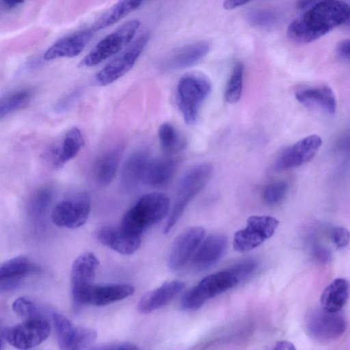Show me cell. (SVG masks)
Listing matches in <instances>:
<instances>
[{"instance_id": "e0dca14e", "label": "cell", "mask_w": 350, "mask_h": 350, "mask_svg": "<svg viewBox=\"0 0 350 350\" xmlns=\"http://www.w3.org/2000/svg\"><path fill=\"white\" fill-rule=\"evenodd\" d=\"M228 246L225 235L213 234L200 243L191 260L193 268L204 271L214 265L224 254Z\"/></svg>"}, {"instance_id": "4fadbf2b", "label": "cell", "mask_w": 350, "mask_h": 350, "mask_svg": "<svg viewBox=\"0 0 350 350\" xmlns=\"http://www.w3.org/2000/svg\"><path fill=\"white\" fill-rule=\"evenodd\" d=\"M148 40L149 35L142 34L129 48L97 73L96 83L100 85H107L123 77L133 68Z\"/></svg>"}, {"instance_id": "f35d334b", "label": "cell", "mask_w": 350, "mask_h": 350, "mask_svg": "<svg viewBox=\"0 0 350 350\" xmlns=\"http://www.w3.org/2000/svg\"><path fill=\"white\" fill-rule=\"evenodd\" d=\"M96 349H104V350H111V349H138L139 347L135 344L129 342H114L111 344L103 345L98 347H95Z\"/></svg>"}, {"instance_id": "836d02e7", "label": "cell", "mask_w": 350, "mask_h": 350, "mask_svg": "<svg viewBox=\"0 0 350 350\" xmlns=\"http://www.w3.org/2000/svg\"><path fill=\"white\" fill-rule=\"evenodd\" d=\"M288 185L284 181H278L268 185L262 192L263 200L269 205L280 203L284 198Z\"/></svg>"}, {"instance_id": "9c48e42d", "label": "cell", "mask_w": 350, "mask_h": 350, "mask_svg": "<svg viewBox=\"0 0 350 350\" xmlns=\"http://www.w3.org/2000/svg\"><path fill=\"white\" fill-rule=\"evenodd\" d=\"M279 226V221L269 215H252L247 226L237 231L233 238L232 246L239 252H246L261 245L271 238Z\"/></svg>"}, {"instance_id": "6da1fadb", "label": "cell", "mask_w": 350, "mask_h": 350, "mask_svg": "<svg viewBox=\"0 0 350 350\" xmlns=\"http://www.w3.org/2000/svg\"><path fill=\"white\" fill-rule=\"evenodd\" d=\"M349 5L342 0H323L292 21L287 36L294 42H311L349 21Z\"/></svg>"}, {"instance_id": "1f68e13d", "label": "cell", "mask_w": 350, "mask_h": 350, "mask_svg": "<svg viewBox=\"0 0 350 350\" xmlns=\"http://www.w3.org/2000/svg\"><path fill=\"white\" fill-rule=\"evenodd\" d=\"M53 200V192L49 188H42L36 191L29 200L28 213L33 219L42 218Z\"/></svg>"}, {"instance_id": "bcb514c9", "label": "cell", "mask_w": 350, "mask_h": 350, "mask_svg": "<svg viewBox=\"0 0 350 350\" xmlns=\"http://www.w3.org/2000/svg\"><path fill=\"white\" fill-rule=\"evenodd\" d=\"M25 0H3L4 3L9 7H14L22 3Z\"/></svg>"}, {"instance_id": "83f0119b", "label": "cell", "mask_w": 350, "mask_h": 350, "mask_svg": "<svg viewBox=\"0 0 350 350\" xmlns=\"http://www.w3.org/2000/svg\"><path fill=\"white\" fill-rule=\"evenodd\" d=\"M349 293V282L345 278H336L323 291L321 308L328 312L340 311L348 299Z\"/></svg>"}, {"instance_id": "ba28073f", "label": "cell", "mask_w": 350, "mask_h": 350, "mask_svg": "<svg viewBox=\"0 0 350 350\" xmlns=\"http://www.w3.org/2000/svg\"><path fill=\"white\" fill-rule=\"evenodd\" d=\"M308 334L321 342L338 339L347 328L345 316L340 312H328L321 308L311 310L306 319Z\"/></svg>"}, {"instance_id": "e575fe53", "label": "cell", "mask_w": 350, "mask_h": 350, "mask_svg": "<svg viewBox=\"0 0 350 350\" xmlns=\"http://www.w3.org/2000/svg\"><path fill=\"white\" fill-rule=\"evenodd\" d=\"M12 310L19 317L25 319L41 317L37 306L25 297H18L12 304Z\"/></svg>"}, {"instance_id": "74e56055", "label": "cell", "mask_w": 350, "mask_h": 350, "mask_svg": "<svg viewBox=\"0 0 350 350\" xmlns=\"http://www.w3.org/2000/svg\"><path fill=\"white\" fill-rule=\"evenodd\" d=\"M331 238L337 248L342 249L349 244V232L345 228L336 227L332 230Z\"/></svg>"}, {"instance_id": "5b68a950", "label": "cell", "mask_w": 350, "mask_h": 350, "mask_svg": "<svg viewBox=\"0 0 350 350\" xmlns=\"http://www.w3.org/2000/svg\"><path fill=\"white\" fill-rule=\"evenodd\" d=\"M239 283L230 269L208 275L183 295L180 308L185 311L196 310L210 299L231 289Z\"/></svg>"}, {"instance_id": "4316f807", "label": "cell", "mask_w": 350, "mask_h": 350, "mask_svg": "<svg viewBox=\"0 0 350 350\" xmlns=\"http://www.w3.org/2000/svg\"><path fill=\"white\" fill-rule=\"evenodd\" d=\"M123 151V144H118L99 156L94 166V176L98 184L107 186L113 181Z\"/></svg>"}, {"instance_id": "d590c367", "label": "cell", "mask_w": 350, "mask_h": 350, "mask_svg": "<svg viewBox=\"0 0 350 350\" xmlns=\"http://www.w3.org/2000/svg\"><path fill=\"white\" fill-rule=\"evenodd\" d=\"M258 263L254 259L241 261L229 269L237 277L239 282L250 278L256 271Z\"/></svg>"}, {"instance_id": "ee69618b", "label": "cell", "mask_w": 350, "mask_h": 350, "mask_svg": "<svg viewBox=\"0 0 350 350\" xmlns=\"http://www.w3.org/2000/svg\"><path fill=\"white\" fill-rule=\"evenodd\" d=\"M273 349H281V350H295L296 349L294 345L287 340H280L278 341L273 347Z\"/></svg>"}, {"instance_id": "603a6c76", "label": "cell", "mask_w": 350, "mask_h": 350, "mask_svg": "<svg viewBox=\"0 0 350 350\" xmlns=\"http://www.w3.org/2000/svg\"><path fill=\"white\" fill-rule=\"evenodd\" d=\"M148 161V154L144 150L133 152L126 159L122 165L120 176V184L122 189L132 191L144 183Z\"/></svg>"}, {"instance_id": "8fae6325", "label": "cell", "mask_w": 350, "mask_h": 350, "mask_svg": "<svg viewBox=\"0 0 350 350\" xmlns=\"http://www.w3.org/2000/svg\"><path fill=\"white\" fill-rule=\"evenodd\" d=\"M91 201L86 193H77L57 203L51 213V219L59 227L75 229L88 220Z\"/></svg>"}, {"instance_id": "9a60e30c", "label": "cell", "mask_w": 350, "mask_h": 350, "mask_svg": "<svg viewBox=\"0 0 350 350\" xmlns=\"http://www.w3.org/2000/svg\"><path fill=\"white\" fill-rule=\"evenodd\" d=\"M204 235L202 227L193 226L177 237L168 256L169 268L172 271L182 269L203 241Z\"/></svg>"}, {"instance_id": "7c38bea8", "label": "cell", "mask_w": 350, "mask_h": 350, "mask_svg": "<svg viewBox=\"0 0 350 350\" xmlns=\"http://www.w3.org/2000/svg\"><path fill=\"white\" fill-rule=\"evenodd\" d=\"M52 319L61 349H85L96 339V330L90 327L76 325L62 314L54 312L52 314Z\"/></svg>"}, {"instance_id": "3957f363", "label": "cell", "mask_w": 350, "mask_h": 350, "mask_svg": "<svg viewBox=\"0 0 350 350\" xmlns=\"http://www.w3.org/2000/svg\"><path fill=\"white\" fill-rule=\"evenodd\" d=\"M211 90L210 79L200 72L187 73L180 79L176 90L177 103L187 125L196 122L200 107Z\"/></svg>"}, {"instance_id": "60d3db41", "label": "cell", "mask_w": 350, "mask_h": 350, "mask_svg": "<svg viewBox=\"0 0 350 350\" xmlns=\"http://www.w3.org/2000/svg\"><path fill=\"white\" fill-rule=\"evenodd\" d=\"M79 95L80 91L79 90H76L68 95L58 103L57 106L58 111L66 109L79 97Z\"/></svg>"}, {"instance_id": "7a4b0ae2", "label": "cell", "mask_w": 350, "mask_h": 350, "mask_svg": "<svg viewBox=\"0 0 350 350\" xmlns=\"http://www.w3.org/2000/svg\"><path fill=\"white\" fill-rule=\"evenodd\" d=\"M170 206L166 195L158 192L145 194L125 213L120 227L131 234L140 237L166 216Z\"/></svg>"}, {"instance_id": "52a82bcc", "label": "cell", "mask_w": 350, "mask_h": 350, "mask_svg": "<svg viewBox=\"0 0 350 350\" xmlns=\"http://www.w3.org/2000/svg\"><path fill=\"white\" fill-rule=\"evenodd\" d=\"M99 261L91 252H85L73 262L70 274V286L72 307L75 312L85 306L88 292L94 285L93 282Z\"/></svg>"}, {"instance_id": "5bb4252c", "label": "cell", "mask_w": 350, "mask_h": 350, "mask_svg": "<svg viewBox=\"0 0 350 350\" xmlns=\"http://www.w3.org/2000/svg\"><path fill=\"white\" fill-rule=\"evenodd\" d=\"M322 144L317 135L307 136L284 149L275 159L273 168L281 172L299 167L311 160Z\"/></svg>"}, {"instance_id": "44dd1931", "label": "cell", "mask_w": 350, "mask_h": 350, "mask_svg": "<svg viewBox=\"0 0 350 350\" xmlns=\"http://www.w3.org/2000/svg\"><path fill=\"white\" fill-rule=\"evenodd\" d=\"M83 144L81 132L78 128L73 127L67 131L59 144L47 151L46 157L55 168L62 167L77 156Z\"/></svg>"}, {"instance_id": "d6a6232c", "label": "cell", "mask_w": 350, "mask_h": 350, "mask_svg": "<svg viewBox=\"0 0 350 350\" xmlns=\"http://www.w3.org/2000/svg\"><path fill=\"white\" fill-rule=\"evenodd\" d=\"M243 64L241 62L237 63L232 69L225 92V99L228 103L233 104L239 100L243 86Z\"/></svg>"}, {"instance_id": "f1b7e54d", "label": "cell", "mask_w": 350, "mask_h": 350, "mask_svg": "<svg viewBox=\"0 0 350 350\" xmlns=\"http://www.w3.org/2000/svg\"><path fill=\"white\" fill-rule=\"evenodd\" d=\"M144 1L145 0H119L101 15L93 24L91 30L98 31L114 25L137 9Z\"/></svg>"}, {"instance_id": "b9f144b4", "label": "cell", "mask_w": 350, "mask_h": 350, "mask_svg": "<svg viewBox=\"0 0 350 350\" xmlns=\"http://www.w3.org/2000/svg\"><path fill=\"white\" fill-rule=\"evenodd\" d=\"M314 254L321 262H329L332 258L330 251L325 247L317 245L314 248Z\"/></svg>"}, {"instance_id": "7dc6e473", "label": "cell", "mask_w": 350, "mask_h": 350, "mask_svg": "<svg viewBox=\"0 0 350 350\" xmlns=\"http://www.w3.org/2000/svg\"><path fill=\"white\" fill-rule=\"evenodd\" d=\"M4 337L3 334L0 332V349L3 348V346L4 345Z\"/></svg>"}, {"instance_id": "7402d4cb", "label": "cell", "mask_w": 350, "mask_h": 350, "mask_svg": "<svg viewBox=\"0 0 350 350\" xmlns=\"http://www.w3.org/2000/svg\"><path fill=\"white\" fill-rule=\"evenodd\" d=\"M92 37V31L86 29L66 36L49 47L44 55L46 60L73 57L79 55Z\"/></svg>"}, {"instance_id": "8d00e7d4", "label": "cell", "mask_w": 350, "mask_h": 350, "mask_svg": "<svg viewBox=\"0 0 350 350\" xmlns=\"http://www.w3.org/2000/svg\"><path fill=\"white\" fill-rule=\"evenodd\" d=\"M249 23L256 27H265L271 24L275 20L273 13L267 10H256L247 14Z\"/></svg>"}, {"instance_id": "2e32d148", "label": "cell", "mask_w": 350, "mask_h": 350, "mask_svg": "<svg viewBox=\"0 0 350 350\" xmlns=\"http://www.w3.org/2000/svg\"><path fill=\"white\" fill-rule=\"evenodd\" d=\"M39 271L40 268L25 256H16L0 263V293L17 288L28 276Z\"/></svg>"}, {"instance_id": "484cf974", "label": "cell", "mask_w": 350, "mask_h": 350, "mask_svg": "<svg viewBox=\"0 0 350 350\" xmlns=\"http://www.w3.org/2000/svg\"><path fill=\"white\" fill-rule=\"evenodd\" d=\"M210 49L209 43L204 40L187 44L174 53L165 62V67L168 70L191 67L200 62Z\"/></svg>"}, {"instance_id": "30bf717a", "label": "cell", "mask_w": 350, "mask_h": 350, "mask_svg": "<svg viewBox=\"0 0 350 350\" xmlns=\"http://www.w3.org/2000/svg\"><path fill=\"white\" fill-rule=\"evenodd\" d=\"M51 326L42 317L25 319L19 324L7 328L3 333L4 339L12 346L20 349L34 347L49 336Z\"/></svg>"}, {"instance_id": "d4e9b609", "label": "cell", "mask_w": 350, "mask_h": 350, "mask_svg": "<svg viewBox=\"0 0 350 350\" xmlns=\"http://www.w3.org/2000/svg\"><path fill=\"white\" fill-rule=\"evenodd\" d=\"M178 166V160L170 155L149 160L144 183L153 187L165 186L174 176Z\"/></svg>"}, {"instance_id": "cb8c5ba5", "label": "cell", "mask_w": 350, "mask_h": 350, "mask_svg": "<svg viewBox=\"0 0 350 350\" xmlns=\"http://www.w3.org/2000/svg\"><path fill=\"white\" fill-rule=\"evenodd\" d=\"M135 292V288L128 284L93 285L87 293L85 305L105 306L124 299Z\"/></svg>"}, {"instance_id": "4dcf8cb0", "label": "cell", "mask_w": 350, "mask_h": 350, "mask_svg": "<svg viewBox=\"0 0 350 350\" xmlns=\"http://www.w3.org/2000/svg\"><path fill=\"white\" fill-rule=\"evenodd\" d=\"M31 92L21 90L12 92L0 98V119L12 112L26 107L31 98Z\"/></svg>"}, {"instance_id": "7bdbcfd3", "label": "cell", "mask_w": 350, "mask_h": 350, "mask_svg": "<svg viewBox=\"0 0 350 350\" xmlns=\"http://www.w3.org/2000/svg\"><path fill=\"white\" fill-rule=\"evenodd\" d=\"M252 0H224L223 6L226 10H233Z\"/></svg>"}, {"instance_id": "f6af8a7d", "label": "cell", "mask_w": 350, "mask_h": 350, "mask_svg": "<svg viewBox=\"0 0 350 350\" xmlns=\"http://www.w3.org/2000/svg\"><path fill=\"white\" fill-rule=\"evenodd\" d=\"M316 1L317 0H297L296 7L299 10H305Z\"/></svg>"}, {"instance_id": "f546056e", "label": "cell", "mask_w": 350, "mask_h": 350, "mask_svg": "<svg viewBox=\"0 0 350 350\" xmlns=\"http://www.w3.org/2000/svg\"><path fill=\"white\" fill-rule=\"evenodd\" d=\"M158 136L161 147L167 155L178 153L187 146L185 139L170 122H164L160 125Z\"/></svg>"}, {"instance_id": "d6986e66", "label": "cell", "mask_w": 350, "mask_h": 350, "mask_svg": "<svg viewBox=\"0 0 350 350\" xmlns=\"http://www.w3.org/2000/svg\"><path fill=\"white\" fill-rule=\"evenodd\" d=\"M296 99L303 105L319 109L328 115L336 110V99L333 90L327 85L307 87L298 90Z\"/></svg>"}, {"instance_id": "ffe728a7", "label": "cell", "mask_w": 350, "mask_h": 350, "mask_svg": "<svg viewBox=\"0 0 350 350\" xmlns=\"http://www.w3.org/2000/svg\"><path fill=\"white\" fill-rule=\"evenodd\" d=\"M96 237L103 245L122 254H132L141 245L140 237L131 234L121 227H102L98 231Z\"/></svg>"}, {"instance_id": "277c9868", "label": "cell", "mask_w": 350, "mask_h": 350, "mask_svg": "<svg viewBox=\"0 0 350 350\" xmlns=\"http://www.w3.org/2000/svg\"><path fill=\"white\" fill-rule=\"evenodd\" d=\"M212 173L213 166L202 163L189 169L180 179L173 208L163 228L165 234L175 226L190 201L206 186Z\"/></svg>"}, {"instance_id": "ab89813d", "label": "cell", "mask_w": 350, "mask_h": 350, "mask_svg": "<svg viewBox=\"0 0 350 350\" xmlns=\"http://www.w3.org/2000/svg\"><path fill=\"white\" fill-rule=\"evenodd\" d=\"M350 42L349 39L341 40L336 46V53L338 56L345 61L349 60Z\"/></svg>"}, {"instance_id": "8992f818", "label": "cell", "mask_w": 350, "mask_h": 350, "mask_svg": "<svg viewBox=\"0 0 350 350\" xmlns=\"http://www.w3.org/2000/svg\"><path fill=\"white\" fill-rule=\"evenodd\" d=\"M137 20L129 21L108 34L83 58L81 65L92 67L116 54L130 43L139 29Z\"/></svg>"}, {"instance_id": "ac0fdd59", "label": "cell", "mask_w": 350, "mask_h": 350, "mask_svg": "<svg viewBox=\"0 0 350 350\" xmlns=\"http://www.w3.org/2000/svg\"><path fill=\"white\" fill-rule=\"evenodd\" d=\"M183 281L175 280L165 282L154 290L146 293L137 304V310L148 314L165 306L176 297L184 288Z\"/></svg>"}]
</instances>
